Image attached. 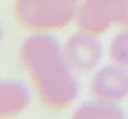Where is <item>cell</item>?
Wrapping results in <instances>:
<instances>
[{"instance_id": "6da1fadb", "label": "cell", "mask_w": 128, "mask_h": 119, "mask_svg": "<svg viewBox=\"0 0 128 119\" xmlns=\"http://www.w3.org/2000/svg\"><path fill=\"white\" fill-rule=\"evenodd\" d=\"M20 63L29 74L44 108L62 112L80 96L76 72L63 56V45L50 32H31L20 45Z\"/></svg>"}, {"instance_id": "7a4b0ae2", "label": "cell", "mask_w": 128, "mask_h": 119, "mask_svg": "<svg viewBox=\"0 0 128 119\" xmlns=\"http://www.w3.org/2000/svg\"><path fill=\"white\" fill-rule=\"evenodd\" d=\"M13 13L24 29L31 32H52L74 22L76 6L62 0H16Z\"/></svg>"}, {"instance_id": "3957f363", "label": "cell", "mask_w": 128, "mask_h": 119, "mask_svg": "<svg viewBox=\"0 0 128 119\" xmlns=\"http://www.w3.org/2000/svg\"><path fill=\"white\" fill-rule=\"evenodd\" d=\"M123 13V0H81L76 7L74 24L78 31L101 36L119 25Z\"/></svg>"}, {"instance_id": "277c9868", "label": "cell", "mask_w": 128, "mask_h": 119, "mask_svg": "<svg viewBox=\"0 0 128 119\" xmlns=\"http://www.w3.org/2000/svg\"><path fill=\"white\" fill-rule=\"evenodd\" d=\"M63 56L76 74H88L103 58V44L98 36L78 31L63 44Z\"/></svg>"}, {"instance_id": "5b68a950", "label": "cell", "mask_w": 128, "mask_h": 119, "mask_svg": "<svg viewBox=\"0 0 128 119\" xmlns=\"http://www.w3.org/2000/svg\"><path fill=\"white\" fill-rule=\"evenodd\" d=\"M90 94L96 99L121 103L128 98V69L123 65L110 63L101 67L90 80Z\"/></svg>"}, {"instance_id": "8992f818", "label": "cell", "mask_w": 128, "mask_h": 119, "mask_svg": "<svg viewBox=\"0 0 128 119\" xmlns=\"http://www.w3.org/2000/svg\"><path fill=\"white\" fill-rule=\"evenodd\" d=\"M31 105V90L20 80H0V117H16Z\"/></svg>"}, {"instance_id": "52a82bcc", "label": "cell", "mask_w": 128, "mask_h": 119, "mask_svg": "<svg viewBox=\"0 0 128 119\" xmlns=\"http://www.w3.org/2000/svg\"><path fill=\"white\" fill-rule=\"evenodd\" d=\"M126 112L119 106V103L96 99L85 101L74 110V117H124Z\"/></svg>"}, {"instance_id": "ba28073f", "label": "cell", "mask_w": 128, "mask_h": 119, "mask_svg": "<svg viewBox=\"0 0 128 119\" xmlns=\"http://www.w3.org/2000/svg\"><path fill=\"white\" fill-rule=\"evenodd\" d=\"M108 56L114 63L128 69V27H123V31H119L112 38L108 47Z\"/></svg>"}, {"instance_id": "9c48e42d", "label": "cell", "mask_w": 128, "mask_h": 119, "mask_svg": "<svg viewBox=\"0 0 128 119\" xmlns=\"http://www.w3.org/2000/svg\"><path fill=\"white\" fill-rule=\"evenodd\" d=\"M121 27H128V0H123V13H121Z\"/></svg>"}, {"instance_id": "30bf717a", "label": "cell", "mask_w": 128, "mask_h": 119, "mask_svg": "<svg viewBox=\"0 0 128 119\" xmlns=\"http://www.w3.org/2000/svg\"><path fill=\"white\" fill-rule=\"evenodd\" d=\"M62 2H65V4H70V6H76V7H78V4L81 2V0H62Z\"/></svg>"}, {"instance_id": "8fae6325", "label": "cell", "mask_w": 128, "mask_h": 119, "mask_svg": "<svg viewBox=\"0 0 128 119\" xmlns=\"http://www.w3.org/2000/svg\"><path fill=\"white\" fill-rule=\"evenodd\" d=\"M2 38H4V29H2V24H0V42H2Z\"/></svg>"}]
</instances>
